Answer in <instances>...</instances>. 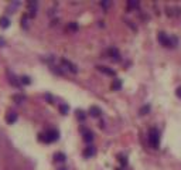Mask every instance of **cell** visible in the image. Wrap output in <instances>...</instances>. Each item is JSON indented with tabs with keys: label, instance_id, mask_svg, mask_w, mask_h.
I'll return each mask as SVG.
<instances>
[{
	"label": "cell",
	"instance_id": "cell-14",
	"mask_svg": "<svg viewBox=\"0 0 181 170\" xmlns=\"http://www.w3.org/2000/svg\"><path fill=\"white\" fill-rule=\"evenodd\" d=\"M127 7H129V9L139 7V1H137V0H129V1H127Z\"/></svg>",
	"mask_w": 181,
	"mask_h": 170
},
{
	"label": "cell",
	"instance_id": "cell-23",
	"mask_svg": "<svg viewBox=\"0 0 181 170\" xmlns=\"http://www.w3.org/2000/svg\"><path fill=\"white\" fill-rule=\"evenodd\" d=\"M120 163H122V165H126V163H127L126 157H120Z\"/></svg>",
	"mask_w": 181,
	"mask_h": 170
},
{
	"label": "cell",
	"instance_id": "cell-24",
	"mask_svg": "<svg viewBox=\"0 0 181 170\" xmlns=\"http://www.w3.org/2000/svg\"><path fill=\"white\" fill-rule=\"evenodd\" d=\"M4 44H6V41H4V40H3V38L0 37V47H3Z\"/></svg>",
	"mask_w": 181,
	"mask_h": 170
},
{
	"label": "cell",
	"instance_id": "cell-10",
	"mask_svg": "<svg viewBox=\"0 0 181 170\" xmlns=\"http://www.w3.org/2000/svg\"><path fill=\"white\" fill-rule=\"evenodd\" d=\"M96 153V149L94 148V146H88L85 150H83V156L85 157H91V156H94Z\"/></svg>",
	"mask_w": 181,
	"mask_h": 170
},
{
	"label": "cell",
	"instance_id": "cell-17",
	"mask_svg": "<svg viewBox=\"0 0 181 170\" xmlns=\"http://www.w3.org/2000/svg\"><path fill=\"white\" fill-rule=\"evenodd\" d=\"M148 111H150V105H144V106H142V109H140V115H146Z\"/></svg>",
	"mask_w": 181,
	"mask_h": 170
},
{
	"label": "cell",
	"instance_id": "cell-20",
	"mask_svg": "<svg viewBox=\"0 0 181 170\" xmlns=\"http://www.w3.org/2000/svg\"><path fill=\"white\" fill-rule=\"evenodd\" d=\"M77 116L81 119V120H83V119H85V112H83V111H79V109H78V111H77Z\"/></svg>",
	"mask_w": 181,
	"mask_h": 170
},
{
	"label": "cell",
	"instance_id": "cell-19",
	"mask_svg": "<svg viewBox=\"0 0 181 170\" xmlns=\"http://www.w3.org/2000/svg\"><path fill=\"white\" fill-rule=\"evenodd\" d=\"M21 84H26V85L31 84V80L28 77H21Z\"/></svg>",
	"mask_w": 181,
	"mask_h": 170
},
{
	"label": "cell",
	"instance_id": "cell-22",
	"mask_svg": "<svg viewBox=\"0 0 181 170\" xmlns=\"http://www.w3.org/2000/svg\"><path fill=\"white\" fill-rule=\"evenodd\" d=\"M100 6H102V7H108V6H109V1H102Z\"/></svg>",
	"mask_w": 181,
	"mask_h": 170
},
{
	"label": "cell",
	"instance_id": "cell-4",
	"mask_svg": "<svg viewBox=\"0 0 181 170\" xmlns=\"http://www.w3.org/2000/svg\"><path fill=\"white\" fill-rule=\"evenodd\" d=\"M157 40H159V41H160L164 47H170V37H168L165 33H159Z\"/></svg>",
	"mask_w": 181,
	"mask_h": 170
},
{
	"label": "cell",
	"instance_id": "cell-5",
	"mask_svg": "<svg viewBox=\"0 0 181 170\" xmlns=\"http://www.w3.org/2000/svg\"><path fill=\"white\" fill-rule=\"evenodd\" d=\"M98 69L100 71V72H103V74H106V75H110V77H115L116 75V72L112 69V68H109V67H106V65H99Z\"/></svg>",
	"mask_w": 181,
	"mask_h": 170
},
{
	"label": "cell",
	"instance_id": "cell-3",
	"mask_svg": "<svg viewBox=\"0 0 181 170\" xmlns=\"http://www.w3.org/2000/svg\"><path fill=\"white\" fill-rule=\"evenodd\" d=\"M61 64L64 65V67H66V69H69L71 72H74V74H77L78 72V67L75 65V64H72L71 61H68V60H61Z\"/></svg>",
	"mask_w": 181,
	"mask_h": 170
},
{
	"label": "cell",
	"instance_id": "cell-16",
	"mask_svg": "<svg viewBox=\"0 0 181 170\" xmlns=\"http://www.w3.org/2000/svg\"><path fill=\"white\" fill-rule=\"evenodd\" d=\"M68 29H69L71 31H77V30H78V24H77L75 21H72V23L68 24Z\"/></svg>",
	"mask_w": 181,
	"mask_h": 170
},
{
	"label": "cell",
	"instance_id": "cell-7",
	"mask_svg": "<svg viewBox=\"0 0 181 170\" xmlns=\"http://www.w3.org/2000/svg\"><path fill=\"white\" fill-rule=\"evenodd\" d=\"M82 133H83V140H85L86 143H89V142L94 140V133H92L91 131H88V129H82Z\"/></svg>",
	"mask_w": 181,
	"mask_h": 170
},
{
	"label": "cell",
	"instance_id": "cell-25",
	"mask_svg": "<svg viewBox=\"0 0 181 170\" xmlns=\"http://www.w3.org/2000/svg\"><path fill=\"white\" fill-rule=\"evenodd\" d=\"M58 170H68V169H65V167H60Z\"/></svg>",
	"mask_w": 181,
	"mask_h": 170
},
{
	"label": "cell",
	"instance_id": "cell-6",
	"mask_svg": "<svg viewBox=\"0 0 181 170\" xmlns=\"http://www.w3.org/2000/svg\"><path fill=\"white\" fill-rule=\"evenodd\" d=\"M108 54L110 55L112 60L120 61V54H119V50H117V48H109V50H108Z\"/></svg>",
	"mask_w": 181,
	"mask_h": 170
},
{
	"label": "cell",
	"instance_id": "cell-2",
	"mask_svg": "<svg viewBox=\"0 0 181 170\" xmlns=\"http://www.w3.org/2000/svg\"><path fill=\"white\" fill-rule=\"evenodd\" d=\"M148 142H150V145H151L154 149L159 148V145H160V133H159V129H156V128H151V129H150V132H148Z\"/></svg>",
	"mask_w": 181,
	"mask_h": 170
},
{
	"label": "cell",
	"instance_id": "cell-18",
	"mask_svg": "<svg viewBox=\"0 0 181 170\" xmlns=\"http://www.w3.org/2000/svg\"><path fill=\"white\" fill-rule=\"evenodd\" d=\"M60 111H61L62 115H66L68 114V106L66 105H60Z\"/></svg>",
	"mask_w": 181,
	"mask_h": 170
},
{
	"label": "cell",
	"instance_id": "cell-1",
	"mask_svg": "<svg viewBox=\"0 0 181 170\" xmlns=\"http://www.w3.org/2000/svg\"><path fill=\"white\" fill-rule=\"evenodd\" d=\"M58 137H60V132H58L57 129H49L45 135H43V133L38 135V139H40V140L47 142V143H52V142L58 140Z\"/></svg>",
	"mask_w": 181,
	"mask_h": 170
},
{
	"label": "cell",
	"instance_id": "cell-21",
	"mask_svg": "<svg viewBox=\"0 0 181 170\" xmlns=\"http://www.w3.org/2000/svg\"><path fill=\"white\" fill-rule=\"evenodd\" d=\"M176 95H177L178 98H181V86H178V88L176 89Z\"/></svg>",
	"mask_w": 181,
	"mask_h": 170
},
{
	"label": "cell",
	"instance_id": "cell-8",
	"mask_svg": "<svg viewBox=\"0 0 181 170\" xmlns=\"http://www.w3.org/2000/svg\"><path fill=\"white\" fill-rule=\"evenodd\" d=\"M89 114H91V116L98 118L99 115L102 114V111H100V108H99V106H95V105H94V106H91V108H89Z\"/></svg>",
	"mask_w": 181,
	"mask_h": 170
},
{
	"label": "cell",
	"instance_id": "cell-11",
	"mask_svg": "<svg viewBox=\"0 0 181 170\" xmlns=\"http://www.w3.org/2000/svg\"><path fill=\"white\" fill-rule=\"evenodd\" d=\"M9 26H10V20L4 16L0 17V27H1V29H7Z\"/></svg>",
	"mask_w": 181,
	"mask_h": 170
},
{
	"label": "cell",
	"instance_id": "cell-9",
	"mask_svg": "<svg viewBox=\"0 0 181 170\" xmlns=\"http://www.w3.org/2000/svg\"><path fill=\"white\" fill-rule=\"evenodd\" d=\"M16 120H17V114L16 112H9V114L6 115V122H7V123L12 125V123H14Z\"/></svg>",
	"mask_w": 181,
	"mask_h": 170
},
{
	"label": "cell",
	"instance_id": "cell-12",
	"mask_svg": "<svg viewBox=\"0 0 181 170\" xmlns=\"http://www.w3.org/2000/svg\"><path fill=\"white\" fill-rule=\"evenodd\" d=\"M110 88L113 89V91H119L120 88H122V81L120 80H113V82H112V85H110Z\"/></svg>",
	"mask_w": 181,
	"mask_h": 170
},
{
	"label": "cell",
	"instance_id": "cell-13",
	"mask_svg": "<svg viewBox=\"0 0 181 170\" xmlns=\"http://www.w3.org/2000/svg\"><path fill=\"white\" fill-rule=\"evenodd\" d=\"M54 159H55V162H65V154L64 153H55L54 154Z\"/></svg>",
	"mask_w": 181,
	"mask_h": 170
},
{
	"label": "cell",
	"instance_id": "cell-15",
	"mask_svg": "<svg viewBox=\"0 0 181 170\" xmlns=\"http://www.w3.org/2000/svg\"><path fill=\"white\" fill-rule=\"evenodd\" d=\"M13 99H14V102H17V103H21V102L26 99V97H24V95H13Z\"/></svg>",
	"mask_w": 181,
	"mask_h": 170
}]
</instances>
